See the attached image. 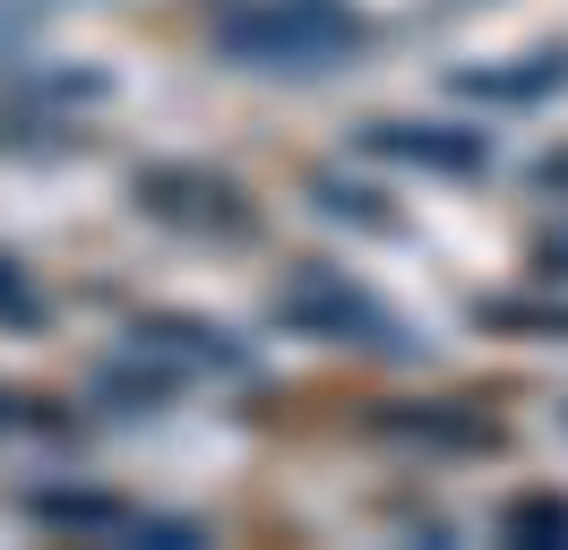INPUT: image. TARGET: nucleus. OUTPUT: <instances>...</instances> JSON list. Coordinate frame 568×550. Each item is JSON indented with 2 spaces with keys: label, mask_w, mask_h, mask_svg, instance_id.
Segmentation results:
<instances>
[{
  "label": "nucleus",
  "mask_w": 568,
  "mask_h": 550,
  "mask_svg": "<svg viewBox=\"0 0 568 550\" xmlns=\"http://www.w3.org/2000/svg\"><path fill=\"white\" fill-rule=\"evenodd\" d=\"M27 516L61 524V533H139V516L121 508V499H104V490H36Z\"/></svg>",
  "instance_id": "obj_5"
},
{
  "label": "nucleus",
  "mask_w": 568,
  "mask_h": 550,
  "mask_svg": "<svg viewBox=\"0 0 568 550\" xmlns=\"http://www.w3.org/2000/svg\"><path fill=\"white\" fill-rule=\"evenodd\" d=\"M568 78V61H551V52H542V69H474V78H465V86H474V95H499V103H526V95H542V86H560Z\"/></svg>",
  "instance_id": "obj_8"
},
{
  "label": "nucleus",
  "mask_w": 568,
  "mask_h": 550,
  "mask_svg": "<svg viewBox=\"0 0 568 550\" xmlns=\"http://www.w3.org/2000/svg\"><path fill=\"white\" fill-rule=\"evenodd\" d=\"M354 18L345 9H327V0H233L224 18H215V43L250 69H284V61H327V52H345L354 43Z\"/></svg>",
  "instance_id": "obj_1"
},
{
  "label": "nucleus",
  "mask_w": 568,
  "mask_h": 550,
  "mask_svg": "<svg viewBox=\"0 0 568 550\" xmlns=\"http://www.w3.org/2000/svg\"><path fill=\"white\" fill-rule=\"evenodd\" d=\"M139 206L173 215V224H199V233H250V206L224 172H199V164H155L139 172Z\"/></svg>",
  "instance_id": "obj_2"
},
{
  "label": "nucleus",
  "mask_w": 568,
  "mask_h": 550,
  "mask_svg": "<svg viewBox=\"0 0 568 550\" xmlns=\"http://www.w3.org/2000/svg\"><path fill=\"white\" fill-rule=\"evenodd\" d=\"M499 533H508V542H526V550L568 542V499H560V490H517V499L499 508Z\"/></svg>",
  "instance_id": "obj_7"
},
{
  "label": "nucleus",
  "mask_w": 568,
  "mask_h": 550,
  "mask_svg": "<svg viewBox=\"0 0 568 550\" xmlns=\"http://www.w3.org/2000/svg\"><path fill=\"white\" fill-rule=\"evenodd\" d=\"M379 430H396V439H430V447H499V421H483V412H465V405L379 412Z\"/></svg>",
  "instance_id": "obj_6"
},
{
  "label": "nucleus",
  "mask_w": 568,
  "mask_h": 550,
  "mask_svg": "<svg viewBox=\"0 0 568 550\" xmlns=\"http://www.w3.org/2000/svg\"><path fill=\"white\" fill-rule=\"evenodd\" d=\"M483 327H526V336H568V302H483Z\"/></svg>",
  "instance_id": "obj_9"
},
{
  "label": "nucleus",
  "mask_w": 568,
  "mask_h": 550,
  "mask_svg": "<svg viewBox=\"0 0 568 550\" xmlns=\"http://www.w3.org/2000/svg\"><path fill=\"white\" fill-rule=\"evenodd\" d=\"M276 318H284V327H311V336H327V344L379 336V309L362 302L345 275H327V267H302V275H293V293H276Z\"/></svg>",
  "instance_id": "obj_3"
},
{
  "label": "nucleus",
  "mask_w": 568,
  "mask_h": 550,
  "mask_svg": "<svg viewBox=\"0 0 568 550\" xmlns=\"http://www.w3.org/2000/svg\"><path fill=\"white\" fill-rule=\"evenodd\" d=\"M371 146H379V155H405V164H430V172H483L491 164V146L474 130H414V121H379Z\"/></svg>",
  "instance_id": "obj_4"
},
{
  "label": "nucleus",
  "mask_w": 568,
  "mask_h": 550,
  "mask_svg": "<svg viewBox=\"0 0 568 550\" xmlns=\"http://www.w3.org/2000/svg\"><path fill=\"white\" fill-rule=\"evenodd\" d=\"M0 421H9V396H0Z\"/></svg>",
  "instance_id": "obj_11"
},
{
  "label": "nucleus",
  "mask_w": 568,
  "mask_h": 550,
  "mask_svg": "<svg viewBox=\"0 0 568 550\" xmlns=\"http://www.w3.org/2000/svg\"><path fill=\"white\" fill-rule=\"evenodd\" d=\"M0 318H9V327H43V293L9 267V258H0Z\"/></svg>",
  "instance_id": "obj_10"
}]
</instances>
